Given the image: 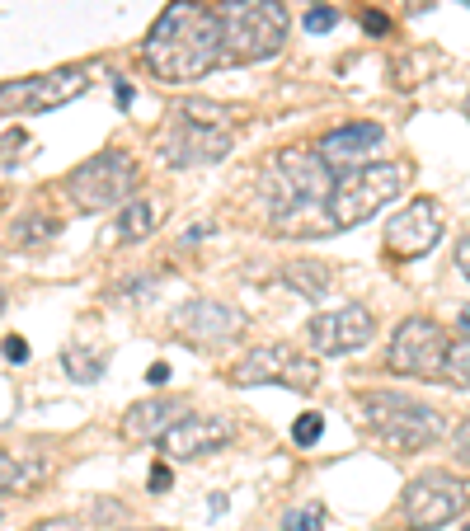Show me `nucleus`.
I'll return each mask as SVG.
<instances>
[{
    "instance_id": "obj_7",
    "label": "nucleus",
    "mask_w": 470,
    "mask_h": 531,
    "mask_svg": "<svg viewBox=\"0 0 470 531\" xmlns=\"http://www.w3.org/2000/svg\"><path fill=\"white\" fill-rule=\"evenodd\" d=\"M466 503H470V489L461 475H452V470H423V475H414L405 485L400 517H405L409 531H438L452 517H461Z\"/></svg>"
},
{
    "instance_id": "obj_14",
    "label": "nucleus",
    "mask_w": 470,
    "mask_h": 531,
    "mask_svg": "<svg viewBox=\"0 0 470 531\" xmlns=\"http://www.w3.org/2000/svg\"><path fill=\"white\" fill-rule=\"evenodd\" d=\"M231 438H235L231 419H221V414H184V419L165 433L160 452L170 456V461H203V456L221 452Z\"/></svg>"
},
{
    "instance_id": "obj_24",
    "label": "nucleus",
    "mask_w": 470,
    "mask_h": 531,
    "mask_svg": "<svg viewBox=\"0 0 470 531\" xmlns=\"http://www.w3.org/2000/svg\"><path fill=\"white\" fill-rule=\"evenodd\" d=\"M320 527H325V508H320V503H306V508L282 513V531H320Z\"/></svg>"
},
{
    "instance_id": "obj_26",
    "label": "nucleus",
    "mask_w": 470,
    "mask_h": 531,
    "mask_svg": "<svg viewBox=\"0 0 470 531\" xmlns=\"http://www.w3.org/2000/svg\"><path fill=\"white\" fill-rule=\"evenodd\" d=\"M320 433H325V419H320L315 409L297 414V423H292V442H297V447H311V442H320Z\"/></svg>"
},
{
    "instance_id": "obj_23",
    "label": "nucleus",
    "mask_w": 470,
    "mask_h": 531,
    "mask_svg": "<svg viewBox=\"0 0 470 531\" xmlns=\"http://www.w3.org/2000/svg\"><path fill=\"white\" fill-rule=\"evenodd\" d=\"M15 235H19V245H43V240H52V235H57V221L29 212V217L15 221Z\"/></svg>"
},
{
    "instance_id": "obj_20",
    "label": "nucleus",
    "mask_w": 470,
    "mask_h": 531,
    "mask_svg": "<svg viewBox=\"0 0 470 531\" xmlns=\"http://www.w3.org/2000/svg\"><path fill=\"white\" fill-rule=\"evenodd\" d=\"M62 367L71 381H80V386H94V381H104V372H109V358H99L94 348L85 344H66L62 348Z\"/></svg>"
},
{
    "instance_id": "obj_39",
    "label": "nucleus",
    "mask_w": 470,
    "mask_h": 531,
    "mask_svg": "<svg viewBox=\"0 0 470 531\" xmlns=\"http://www.w3.org/2000/svg\"><path fill=\"white\" fill-rule=\"evenodd\" d=\"M123 531H165V527H123Z\"/></svg>"
},
{
    "instance_id": "obj_2",
    "label": "nucleus",
    "mask_w": 470,
    "mask_h": 531,
    "mask_svg": "<svg viewBox=\"0 0 470 531\" xmlns=\"http://www.w3.org/2000/svg\"><path fill=\"white\" fill-rule=\"evenodd\" d=\"M358 423L376 442L395 447V452H428V447L447 433V423H442L438 409L414 400V395H400V391H362Z\"/></svg>"
},
{
    "instance_id": "obj_5",
    "label": "nucleus",
    "mask_w": 470,
    "mask_h": 531,
    "mask_svg": "<svg viewBox=\"0 0 470 531\" xmlns=\"http://www.w3.org/2000/svg\"><path fill=\"white\" fill-rule=\"evenodd\" d=\"M400 188H405V165H391V160H376V165L344 174L325 203L329 231H353L362 221H372L386 203H395Z\"/></svg>"
},
{
    "instance_id": "obj_35",
    "label": "nucleus",
    "mask_w": 470,
    "mask_h": 531,
    "mask_svg": "<svg viewBox=\"0 0 470 531\" xmlns=\"http://www.w3.org/2000/svg\"><path fill=\"white\" fill-rule=\"evenodd\" d=\"M33 531H76V522H71V517H47V522H38Z\"/></svg>"
},
{
    "instance_id": "obj_19",
    "label": "nucleus",
    "mask_w": 470,
    "mask_h": 531,
    "mask_svg": "<svg viewBox=\"0 0 470 531\" xmlns=\"http://www.w3.org/2000/svg\"><path fill=\"white\" fill-rule=\"evenodd\" d=\"M43 461L38 456H0V489L5 494H24V489H33L38 480H43Z\"/></svg>"
},
{
    "instance_id": "obj_9",
    "label": "nucleus",
    "mask_w": 470,
    "mask_h": 531,
    "mask_svg": "<svg viewBox=\"0 0 470 531\" xmlns=\"http://www.w3.org/2000/svg\"><path fill=\"white\" fill-rule=\"evenodd\" d=\"M447 353H452V339L438 320L428 315H409L395 325V339L386 348V367L400 376H438L447 372Z\"/></svg>"
},
{
    "instance_id": "obj_13",
    "label": "nucleus",
    "mask_w": 470,
    "mask_h": 531,
    "mask_svg": "<svg viewBox=\"0 0 470 531\" xmlns=\"http://www.w3.org/2000/svg\"><path fill=\"white\" fill-rule=\"evenodd\" d=\"M442 240V207L433 198H414L409 207H400L386 226V250L395 259H423Z\"/></svg>"
},
{
    "instance_id": "obj_21",
    "label": "nucleus",
    "mask_w": 470,
    "mask_h": 531,
    "mask_svg": "<svg viewBox=\"0 0 470 531\" xmlns=\"http://www.w3.org/2000/svg\"><path fill=\"white\" fill-rule=\"evenodd\" d=\"M151 226H156V212H151V203H127L123 207V217H118V226H113V231H118V240H123V245H132V240H146V235H151Z\"/></svg>"
},
{
    "instance_id": "obj_32",
    "label": "nucleus",
    "mask_w": 470,
    "mask_h": 531,
    "mask_svg": "<svg viewBox=\"0 0 470 531\" xmlns=\"http://www.w3.org/2000/svg\"><path fill=\"white\" fill-rule=\"evenodd\" d=\"M170 485H174V470L165 466V461H160V466L151 470V494H165V489H170Z\"/></svg>"
},
{
    "instance_id": "obj_17",
    "label": "nucleus",
    "mask_w": 470,
    "mask_h": 531,
    "mask_svg": "<svg viewBox=\"0 0 470 531\" xmlns=\"http://www.w3.org/2000/svg\"><path fill=\"white\" fill-rule=\"evenodd\" d=\"M179 419H184V400L151 395V400H137V405L123 414V438L127 442H165V433H170Z\"/></svg>"
},
{
    "instance_id": "obj_25",
    "label": "nucleus",
    "mask_w": 470,
    "mask_h": 531,
    "mask_svg": "<svg viewBox=\"0 0 470 531\" xmlns=\"http://www.w3.org/2000/svg\"><path fill=\"white\" fill-rule=\"evenodd\" d=\"M179 113H188V118H198V123H212V127H226L231 123V113L235 109H226V104H207V99H188Z\"/></svg>"
},
{
    "instance_id": "obj_37",
    "label": "nucleus",
    "mask_w": 470,
    "mask_h": 531,
    "mask_svg": "<svg viewBox=\"0 0 470 531\" xmlns=\"http://www.w3.org/2000/svg\"><path fill=\"white\" fill-rule=\"evenodd\" d=\"M203 235H212V226H188V231H184V245H198Z\"/></svg>"
},
{
    "instance_id": "obj_43",
    "label": "nucleus",
    "mask_w": 470,
    "mask_h": 531,
    "mask_svg": "<svg viewBox=\"0 0 470 531\" xmlns=\"http://www.w3.org/2000/svg\"><path fill=\"white\" fill-rule=\"evenodd\" d=\"M466 531H470V527H466Z\"/></svg>"
},
{
    "instance_id": "obj_18",
    "label": "nucleus",
    "mask_w": 470,
    "mask_h": 531,
    "mask_svg": "<svg viewBox=\"0 0 470 531\" xmlns=\"http://www.w3.org/2000/svg\"><path fill=\"white\" fill-rule=\"evenodd\" d=\"M282 278H287V287H297L306 301H320L329 292V264H315V259H297V264L282 268Z\"/></svg>"
},
{
    "instance_id": "obj_12",
    "label": "nucleus",
    "mask_w": 470,
    "mask_h": 531,
    "mask_svg": "<svg viewBox=\"0 0 470 531\" xmlns=\"http://www.w3.org/2000/svg\"><path fill=\"white\" fill-rule=\"evenodd\" d=\"M376 334V315L367 306H334V311H320L306 320V344L320 353V358H348V353H362Z\"/></svg>"
},
{
    "instance_id": "obj_41",
    "label": "nucleus",
    "mask_w": 470,
    "mask_h": 531,
    "mask_svg": "<svg viewBox=\"0 0 470 531\" xmlns=\"http://www.w3.org/2000/svg\"><path fill=\"white\" fill-rule=\"evenodd\" d=\"M315 5H320V0H315Z\"/></svg>"
},
{
    "instance_id": "obj_30",
    "label": "nucleus",
    "mask_w": 470,
    "mask_h": 531,
    "mask_svg": "<svg viewBox=\"0 0 470 531\" xmlns=\"http://www.w3.org/2000/svg\"><path fill=\"white\" fill-rule=\"evenodd\" d=\"M452 447H456V456L470 466V419H461L456 423V433H452Z\"/></svg>"
},
{
    "instance_id": "obj_8",
    "label": "nucleus",
    "mask_w": 470,
    "mask_h": 531,
    "mask_svg": "<svg viewBox=\"0 0 470 531\" xmlns=\"http://www.w3.org/2000/svg\"><path fill=\"white\" fill-rule=\"evenodd\" d=\"M231 127L198 123L188 113H174V123H165L156 132V156L170 170H193V165H217L231 156Z\"/></svg>"
},
{
    "instance_id": "obj_3",
    "label": "nucleus",
    "mask_w": 470,
    "mask_h": 531,
    "mask_svg": "<svg viewBox=\"0 0 470 531\" xmlns=\"http://www.w3.org/2000/svg\"><path fill=\"white\" fill-rule=\"evenodd\" d=\"M334 170H329L320 151H301V146H287L278 156L264 165V203H268V217L278 221H292L297 212L306 207H325L329 193H334Z\"/></svg>"
},
{
    "instance_id": "obj_38",
    "label": "nucleus",
    "mask_w": 470,
    "mask_h": 531,
    "mask_svg": "<svg viewBox=\"0 0 470 531\" xmlns=\"http://www.w3.org/2000/svg\"><path fill=\"white\" fill-rule=\"evenodd\" d=\"M461 329H466V334H470V311H461Z\"/></svg>"
},
{
    "instance_id": "obj_29",
    "label": "nucleus",
    "mask_w": 470,
    "mask_h": 531,
    "mask_svg": "<svg viewBox=\"0 0 470 531\" xmlns=\"http://www.w3.org/2000/svg\"><path fill=\"white\" fill-rule=\"evenodd\" d=\"M5 362H15V367L29 362V339L24 334H5Z\"/></svg>"
},
{
    "instance_id": "obj_28",
    "label": "nucleus",
    "mask_w": 470,
    "mask_h": 531,
    "mask_svg": "<svg viewBox=\"0 0 470 531\" xmlns=\"http://www.w3.org/2000/svg\"><path fill=\"white\" fill-rule=\"evenodd\" d=\"M29 146V137L24 132H15V127H5V174L15 170V160H19V151Z\"/></svg>"
},
{
    "instance_id": "obj_31",
    "label": "nucleus",
    "mask_w": 470,
    "mask_h": 531,
    "mask_svg": "<svg viewBox=\"0 0 470 531\" xmlns=\"http://www.w3.org/2000/svg\"><path fill=\"white\" fill-rule=\"evenodd\" d=\"M362 29H367V33H372V38H381V33H386V29H391V19H386V15H381V10H367V15H362Z\"/></svg>"
},
{
    "instance_id": "obj_27",
    "label": "nucleus",
    "mask_w": 470,
    "mask_h": 531,
    "mask_svg": "<svg viewBox=\"0 0 470 531\" xmlns=\"http://www.w3.org/2000/svg\"><path fill=\"white\" fill-rule=\"evenodd\" d=\"M334 24H339V15H334L329 5H311V10H306V29L311 33H325V29H334Z\"/></svg>"
},
{
    "instance_id": "obj_22",
    "label": "nucleus",
    "mask_w": 470,
    "mask_h": 531,
    "mask_svg": "<svg viewBox=\"0 0 470 531\" xmlns=\"http://www.w3.org/2000/svg\"><path fill=\"white\" fill-rule=\"evenodd\" d=\"M442 376H447L452 386H461V391H470V334L452 344V353H447V372Z\"/></svg>"
},
{
    "instance_id": "obj_16",
    "label": "nucleus",
    "mask_w": 470,
    "mask_h": 531,
    "mask_svg": "<svg viewBox=\"0 0 470 531\" xmlns=\"http://www.w3.org/2000/svg\"><path fill=\"white\" fill-rule=\"evenodd\" d=\"M381 123H348V127H334L329 137H320V160H325L329 170H344V174H353V170H362L358 160L367 156V151H376L381 146ZM339 174V179H344Z\"/></svg>"
},
{
    "instance_id": "obj_40",
    "label": "nucleus",
    "mask_w": 470,
    "mask_h": 531,
    "mask_svg": "<svg viewBox=\"0 0 470 531\" xmlns=\"http://www.w3.org/2000/svg\"><path fill=\"white\" fill-rule=\"evenodd\" d=\"M466 118H470V94H466Z\"/></svg>"
},
{
    "instance_id": "obj_10",
    "label": "nucleus",
    "mask_w": 470,
    "mask_h": 531,
    "mask_svg": "<svg viewBox=\"0 0 470 531\" xmlns=\"http://www.w3.org/2000/svg\"><path fill=\"white\" fill-rule=\"evenodd\" d=\"M85 90H90V71L85 66H62V71H47V76L5 80L0 109H5V118H15V113H52L71 104V99H80Z\"/></svg>"
},
{
    "instance_id": "obj_6",
    "label": "nucleus",
    "mask_w": 470,
    "mask_h": 531,
    "mask_svg": "<svg viewBox=\"0 0 470 531\" xmlns=\"http://www.w3.org/2000/svg\"><path fill=\"white\" fill-rule=\"evenodd\" d=\"M137 160L127 156V151H99V156L80 160L76 170L66 174V198L76 212L94 217V212H109V207H127L137 203L132 193H137Z\"/></svg>"
},
{
    "instance_id": "obj_15",
    "label": "nucleus",
    "mask_w": 470,
    "mask_h": 531,
    "mask_svg": "<svg viewBox=\"0 0 470 531\" xmlns=\"http://www.w3.org/2000/svg\"><path fill=\"white\" fill-rule=\"evenodd\" d=\"M170 325L193 339V344H221V339H235L245 329V315L221 306V301H184L179 311L170 315Z\"/></svg>"
},
{
    "instance_id": "obj_4",
    "label": "nucleus",
    "mask_w": 470,
    "mask_h": 531,
    "mask_svg": "<svg viewBox=\"0 0 470 531\" xmlns=\"http://www.w3.org/2000/svg\"><path fill=\"white\" fill-rule=\"evenodd\" d=\"M221 33L231 62H268L287 43V10L282 0H221Z\"/></svg>"
},
{
    "instance_id": "obj_42",
    "label": "nucleus",
    "mask_w": 470,
    "mask_h": 531,
    "mask_svg": "<svg viewBox=\"0 0 470 531\" xmlns=\"http://www.w3.org/2000/svg\"><path fill=\"white\" fill-rule=\"evenodd\" d=\"M466 5H470V0H466Z\"/></svg>"
},
{
    "instance_id": "obj_11",
    "label": "nucleus",
    "mask_w": 470,
    "mask_h": 531,
    "mask_svg": "<svg viewBox=\"0 0 470 531\" xmlns=\"http://www.w3.org/2000/svg\"><path fill=\"white\" fill-rule=\"evenodd\" d=\"M235 386H287V391H311L320 381V367L311 358H297L287 344H259L231 367Z\"/></svg>"
},
{
    "instance_id": "obj_33",
    "label": "nucleus",
    "mask_w": 470,
    "mask_h": 531,
    "mask_svg": "<svg viewBox=\"0 0 470 531\" xmlns=\"http://www.w3.org/2000/svg\"><path fill=\"white\" fill-rule=\"evenodd\" d=\"M456 268H461V278L470 282V235H461V240H456Z\"/></svg>"
},
{
    "instance_id": "obj_1",
    "label": "nucleus",
    "mask_w": 470,
    "mask_h": 531,
    "mask_svg": "<svg viewBox=\"0 0 470 531\" xmlns=\"http://www.w3.org/2000/svg\"><path fill=\"white\" fill-rule=\"evenodd\" d=\"M141 57L170 85H188L203 80L207 71H217L226 62V33H221V15H212L198 0H170L156 15V24L146 29Z\"/></svg>"
},
{
    "instance_id": "obj_36",
    "label": "nucleus",
    "mask_w": 470,
    "mask_h": 531,
    "mask_svg": "<svg viewBox=\"0 0 470 531\" xmlns=\"http://www.w3.org/2000/svg\"><path fill=\"white\" fill-rule=\"evenodd\" d=\"M113 99H118V104H132V99H137V94H132V85H127V80H118V85H113Z\"/></svg>"
},
{
    "instance_id": "obj_34",
    "label": "nucleus",
    "mask_w": 470,
    "mask_h": 531,
    "mask_svg": "<svg viewBox=\"0 0 470 531\" xmlns=\"http://www.w3.org/2000/svg\"><path fill=\"white\" fill-rule=\"evenodd\" d=\"M146 381H151V386H170V362H151V367H146Z\"/></svg>"
}]
</instances>
